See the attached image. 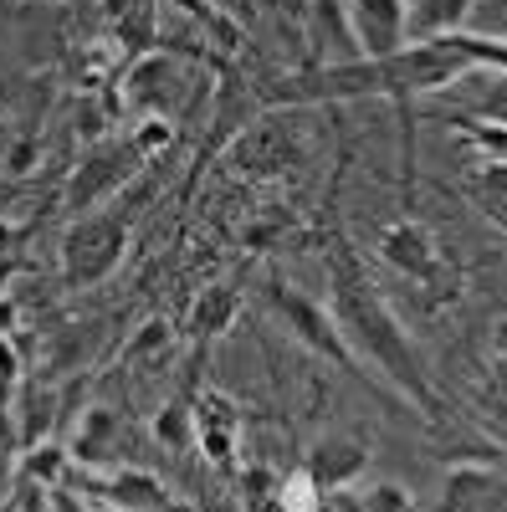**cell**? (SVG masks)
<instances>
[{
    "label": "cell",
    "mask_w": 507,
    "mask_h": 512,
    "mask_svg": "<svg viewBox=\"0 0 507 512\" xmlns=\"http://www.w3.org/2000/svg\"><path fill=\"white\" fill-rule=\"evenodd\" d=\"M328 313L359 364L369 359L405 405H415L426 420H441V395H436L426 359L410 344L405 323L390 313V303L379 297V287L369 282V272L359 267L349 241H338V236L328 241Z\"/></svg>",
    "instance_id": "1"
},
{
    "label": "cell",
    "mask_w": 507,
    "mask_h": 512,
    "mask_svg": "<svg viewBox=\"0 0 507 512\" xmlns=\"http://www.w3.org/2000/svg\"><path fill=\"white\" fill-rule=\"evenodd\" d=\"M123 251H129V216L123 210H88V216H77L62 236V277L72 287H98L103 277L118 272Z\"/></svg>",
    "instance_id": "2"
},
{
    "label": "cell",
    "mask_w": 507,
    "mask_h": 512,
    "mask_svg": "<svg viewBox=\"0 0 507 512\" xmlns=\"http://www.w3.org/2000/svg\"><path fill=\"white\" fill-rule=\"evenodd\" d=\"M262 303L287 323V333L298 338V344H308V349H313V354H323L328 364H338L344 374H354V379H364V384H369L364 364H359V359H354V349L344 344V333H338V323H333V313H328V308L308 303V297H303L298 287H292V282H282V277H267Z\"/></svg>",
    "instance_id": "3"
},
{
    "label": "cell",
    "mask_w": 507,
    "mask_h": 512,
    "mask_svg": "<svg viewBox=\"0 0 507 512\" xmlns=\"http://www.w3.org/2000/svg\"><path fill=\"white\" fill-rule=\"evenodd\" d=\"M139 169H144V154H139L134 139H98L88 154L77 159L62 200H67L72 216H88V210H98L108 195H118L123 185H129Z\"/></svg>",
    "instance_id": "4"
},
{
    "label": "cell",
    "mask_w": 507,
    "mask_h": 512,
    "mask_svg": "<svg viewBox=\"0 0 507 512\" xmlns=\"http://www.w3.org/2000/svg\"><path fill=\"white\" fill-rule=\"evenodd\" d=\"M379 256H385L395 272H405L410 282L431 287L436 297H446V287H456V272H446L436 236L420 221H395L385 236H379Z\"/></svg>",
    "instance_id": "5"
},
{
    "label": "cell",
    "mask_w": 507,
    "mask_h": 512,
    "mask_svg": "<svg viewBox=\"0 0 507 512\" xmlns=\"http://www.w3.org/2000/svg\"><path fill=\"white\" fill-rule=\"evenodd\" d=\"M226 154H231V164L241 169V175H282L287 164L303 159V144L282 118H251L226 144Z\"/></svg>",
    "instance_id": "6"
},
{
    "label": "cell",
    "mask_w": 507,
    "mask_h": 512,
    "mask_svg": "<svg viewBox=\"0 0 507 512\" xmlns=\"http://www.w3.org/2000/svg\"><path fill=\"white\" fill-rule=\"evenodd\" d=\"M344 16L359 41V57L369 62L395 57L410 41V0H344Z\"/></svg>",
    "instance_id": "7"
},
{
    "label": "cell",
    "mask_w": 507,
    "mask_h": 512,
    "mask_svg": "<svg viewBox=\"0 0 507 512\" xmlns=\"http://www.w3.org/2000/svg\"><path fill=\"white\" fill-rule=\"evenodd\" d=\"M77 482L88 492H98V502H108L113 512H159L169 502V487L154 472H144V466H118V472H108V477L82 472Z\"/></svg>",
    "instance_id": "8"
},
{
    "label": "cell",
    "mask_w": 507,
    "mask_h": 512,
    "mask_svg": "<svg viewBox=\"0 0 507 512\" xmlns=\"http://www.w3.org/2000/svg\"><path fill=\"white\" fill-rule=\"evenodd\" d=\"M118 88H123V103H129V108L154 113V108H164L169 98H175L180 67H175V57H169V52H139L129 67L118 72Z\"/></svg>",
    "instance_id": "9"
},
{
    "label": "cell",
    "mask_w": 507,
    "mask_h": 512,
    "mask_svg": "<svg viewBox=\"0 0 507 512\" xmlns=\"http://www.w3.org/2000/svg\"><path fill=\"white\" fill-rule=\"evenodd\" d=\"M364 466H369V446H364V441H354V436H328V441L313 446V456H308L303 472H308L313 487L328 497V492H338V487H349Z\"/></svg>",
    "instance_id": "10"
},
{
    "label": "cell",
    "mask_w": 507,
    "mask_h": 512,
    "mask_svg": "<svg viewBox=\"0 0 507 512\" xmlns=\"http://www.w3.org/2000/svg\"><path fill=\"white\" fill-rule=\"evenodd\" d=\"M446 507L451 512H507V482L492 477L487 466H461L446 482Z\"/></svg>",
    "instance_id": "11"
},
{
    "label": "cell",
    "mask_w": 507,
    "mask_h": 512,
    "mask_svg": "<svg viewBox=\"0 0 507 512\" xmlns=\"http://www.w3.org/2000/svg\"><path fill=\"white\" fill-rule=\"evenodd\" d=\"M118 451H123V420H118L113 410L93 405L88 415H82V425H77L72 461H82V466H108V461H118Z\"/></svg>",
    "instance_id": "12"
},
{
    "label": "cell",
    "mask_w": 507,
    "mask_h": 512,
    "mask_svg": "<svg viewBox=\"0 0 507 512\" xmlns=\"http://www.w3.org/2000/svg\"><path fill=\"white\" fill-rule=\"evenodd\" d=\"M251 118H257V103H251V93L241 88L236 77H226L221 93H216V113H210V128H216V134H210V144L200 149V164H205L210 154H221Z\"/></svg>",
    "instance_id": "13"
},
{
    "label": "cell",
    "mask_w": 507,
    "mask_h": 512,
    "mask_svg": "<svg viewBox=\"0 0 507 512\" xmlns=\"http://www.w3.org/2000/svg\"><path fill=\"white\" fill-rule=\"evenodd\" d=\"M241 313V292L231 282H216V287H205L195 297V308H190V338H221Z\"/></svg>",
    "instance_id": "14"
},
{
    "label": "cell",
    "mask_w": 507,
    "mask_h": 512,
    "mask_svg": "<svg viewBox=\"0 0 507 512\" xmlns=\"http://www.w3.org/2000/svg\"><path fill=\"white\" fill-rule=\"evenodd\" d=\"M231 431H236V415H231V405H226L221 395L200 400V410H195V436H200L205 456L216 461V466H231Z\"/></svg>",
    "instance_id": "15"
},
{
    "label": "cell",
    "mask_w": 507,
    "mask_h": 512,
    "mask_svg": "<svg viewBox=\"0 0 507 512\" xmlns=\"http://www.w3.org/2000/svg\"><path fill=\"white\" fill-rule=\"evenodd\" d=\"M467 195L477 200L487 221H497L507 231V159H482L467 175Z\"/></svg>",
    "instance_id": "16"
},
{
    "label": "cell",
    "mask_w": 507,
    "mask_h": 512,
    "mask_svg": "<svg viewBox=\"0 0 507 512\" xmlns=\"http://www.w3.org/2000/svg\"><path fill=\"white\" fill-rule=\"evenodd\" d=\"M67 466H72V456H67L62 446H52V441H36V446H26V456H21V477L52 492V487H62Z\"/></svg>",
    "instance_id": "17"
},
{
    "label": "cell",
    "mask_w": 507,
    "mask_h": 512,
    "mask_svg": "<svg viewBox=\"0 0 507 512\" xmlns=\"http://www.w3.org/2000/svg\"><path fill=\"white\" fill-rule=\"evenodd\" d=\"M467 11H472V0H415V6H410V36L415 31H426V36L456 31ZM426 36H420V41H426Z\"/></svg>",
    "instance_id": "18"
},
{
    "label": "cell",
    "mask_w": 507,
    "mask_h": 512,
    "mask_svg": "<svg viewBox=\"0 0 507 512\" xmlns=\"http://www.w3.org/2000/svg\"><path fill=\"white\" fill-rule=\"evenodd\" d=\"M456 88H467V108H472V118L507 123V72H497L492 82H472V72H467V77H456Z\"/></svg>",
    "instance_id": "19"
},
{
    "label": "cell",
    "mask_w": 507,
    "mask_h": 512,
    "mask_svg": "<svg viewBox=\"0 0 507 512\" xmlns=\"http://www.w3.org/2000/svg\"><path fill=\"white\" fill-rule=\"evenodd\" d=\"M154 436H159L169 451H185L190 436H195V415H190L185 405H164L159 420H154Z\"/></svg>",
    "instance_id": "20"
},
{
    "label": "cell",
    "mask_w": 507,
    "mask_h": 512,
    "mask_svg": "<svg viewBox=\"0 0 507 512\" xmlns=\"http://www.w3.org/2000/svg\"><path fill=\"white\" fill-rule=\"evenodd\" d=\"M16 369H21V359H16V344L6 333H0V431L11 425V390H16Z\"/></svg>",
    "instance_id": "21"
},
{
    "label": "cell",
    "mask_w": 507,
    "mask_h": 512,
    "mask_svg": "<svg viewBox=\"0 0 507 512\" xmlns=\"http://www.w3.org/2000/svg\"><path fill=\"white\" fill-rule=\"evenodd\" d=\"M318 487H313V477L308 472H298L287 487H282V512H318Z\"/></svg>",
    "instance_id": "22"
},
{
    "label": "cell",
    "mask_w": 507,
    "mask_h": 512,
    "mask_svg": "<svg viewBox=\"0 0 507 512\" xmlns=\"http://www.w3.org/2000/svg\"><path fill=\"white\" fill-rule=\"evenodd\" d=\"M364 512H410V497H405V487L385 482V487H374L364 497Z\"/></svg>",
    "instance_id": "23"
},
{
    "label": "cell",
    "mask_w": 507,
    "mask_h": 512,
    "mask_svg": "<svg viewBox=\"0 0 507 512\" xmlns=\"http://www.w3.org/2000/svg\"><path fill=\"white\" fill-rule=\"evenodd\" d=\"M154 349H164V323H144L139 338L123 349V359H144V354H154Z\"/></svg>",
    "instance_id": "24"
},
{
    "label": "cell",
    "mask_w": 507,
    "mask_h": 512,
    "mask_svg": "<svg viewBox=\"0 0 507 512\" xmlns=\"http://www.w3.org/2000/svg\"><path fill=\"white\" fill-rule=\"evenodd\" d=\"M129 139H134V144H139V154L149 159L159 144H169V123H164V118H149V123L139 128V134H129Z\"/></svg>",
    "instance_id": "25"
},
{
    "label": "cell",
    "mask_w": 507,
    "mask_h": 512,
    "mask_svg": "<svg viewBox=\"0 0 507 512\" xmlns=\"http://www.w3.org/2000/svg\"><path fill=\"white\" fill-rule=\"evenodd\" d=\"M16 195H21V185H16L11 175H0V216H6V210L16 205Z\"/></svg>",
    "instance_id": "26"
},
{
    "label": "cell",
    "mask_w": 507,
    "mask_h": 512,
    "mask_svg": "<svg viewBox=\"0 0 507 512\" xmlns=\"http://www.w3.org/2000/svg\"><path fill=\"white\" fill-rule=\"evenodd\" d=\"M16 328V303L11 297H0V333H11Z\"/></svg>",
    "instance_id": "27"
},
{
    "label": "cell",
    "mask_w": 507,
    "mask_h": 512,
    "mask_svg": "<svg viewBox=\"0 0 507 512\" xmlns=\"http://www.w3.org/2000/svg\"><path fill=\"white\" fill-rule=\"evenodd\" d=\"M16 236H21V231H16V226H6V216H0V251H11V246H16Z\"/></svg>",
    "instance_id": "28"
},
{
    "label": "cell",
    "mask_w": 507,
    "mask_h": 512,
    "mask_svg": "<svg viewBox=\"0 0 507 512\" xmlns=\"http://www.w3.org/2000/svg\"><path fill=\"white\" fill-rule=\"evenodd\" d=\"M492 349H497V359H507V323L492 333Z\"/></svg>",
    "instance_id": "29"
},
{
    "label": "cell",
    "mask_w": 507,
    "mask_h": 512,
    "mask_svg": "<svg viewBox=\"0 0 507 512\" xmlns=\"http://www.w3.org/2000/svg\"><path fill=\"white\" fill-rule=\"evenodd\" d=\"M159 512H195V507H190V502H175V497H169V502H164Z\"/></svg>",
    "instance_id": "30"
},
{
    "label": "cell",
    "mask_w": 507,
    "mask_h": 512,
    "mask_svg": "<svg viewBox=\"0 0 507 512\" xmlns=\"http://www.w3.org/2000/svg\"><path fill=\"white\" fill-rule=\"evenodd\" d=\"M246 6H262V11H272V6H282V0H246Z\"/></svg>",
    "instance_id": "31"
},
{
    "label": "cell",
    "mask_w": 507,
    "mask_h": 512,
    "mask_svg": "<svg viewBox=\"0 0 507 512\" xmlns=\"http://www.w3.org/2000/svg\"><path fill=\"white\" fill-rule=\"evenodd\" d=\"M0 512H16V492H11L6 502H0Z\"/></svg>",
    "instance_id": "32"
}]
</instances>
